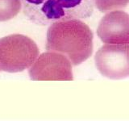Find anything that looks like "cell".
<instances>
[{"label":"cell","instance_id":"obj_3","mask_svg":"<svg viewBox=\"0 0 129 121\" xmlns=\"http://www.w3.org/2000/svg\"><path fill=\"white\" fill-rule=\"evenodd\" d=\"M39 48L31 38L14 34L0 39V71L18 73L29 69L39 56Z\"/></svg>","mask_w":129,"mask_h":121},{"label":"cell","instance_id":"obj_8","mask_svg":"<svg viewBox=\"0 0 129 121\" xmlns=\"http://www.w3.org/2000/svg\"><path fill=\"white\" fill-rule=\"evenodd\" d=\"M129 0H96L95 7L101 12H109L126 7Z\"/></svg>","mask_w":129,"mask_h":121},{"label":"cell","instance_id":"obj_1","mask_svg":"<svg viewBox=\"0 0 129 121\" xmlns=\"http://www.w3.org/2000/svg\"><path fill=\"white\" fill-rule=\"evenodd\" d=\"M93 38L90 28L79 19L56 22L48 29L46 49L62 53L78 66L91 56Z\"/></svg>","mask_w":129,"mask_h":121},{"label":"cell","instance_id":"obj_2","mask_svg":"<svg viewBox=\"0 0 129 121\" xmlns=\"http://www.w3.org/2000/svg\"><path fill=\"white\" fill-rule=\"evenodd\" d=\"M96 0H22L23 11L31 22L48 25L73 19H86L94 12Z\"/></svg>","mask_w":129,"mask_h":121},{"label":"cell","instance_id":"obj_4","mask_svg":"<svg viewBox=\"0 0 129 121\" xmlns=\"http://www.w3.org/2000/svg\"><path fill=\"white\" fill-rule=\"evenodd\" d=\"M97 70L110 79H123L129 77V44H106L94 56Z\"/></svg>","mask_w":129,"mask_h":121},{"label":"cell","instance_id":"obj_6","mask_svg":"<svg viewBox=\"0 0 129 121\" xmlns=\"http://www.w3.org/2000/svg\"><path fill=\"white\" fill-rule=\"evenodd\" d=\"M97 34L104 44H129V15L123 11H112L100 20Z\"/></svg>","mask_w":129,"mask_h":121},{"label":"cell","instance_id":"obj_7","mask_svg":"<svg viewBox=\"0 0 129 121\" xmlns=\"http://www.w3.org/2000/svg\"><path fill=\"white\" fill-rule=\"evenodd\" d=\"M22 7V0H0V21L13 19L19 13Z\"/></svg>","mask_w":129,"mask_h":121},{"label":"cell","instance_id":"obj_5","mask_svg":"<svg viewBox=\"0 0 129 121\" xmlns=\"http://www.w3.org/2000/svg\"><path fill=\"white\" fill-rule=\"evenodd\" d=\"M34 81H72V63L66 56L52 51L40 54L29 68Z\"/></svg>","mask_w":129,"mask_h":121}]
</instances>
